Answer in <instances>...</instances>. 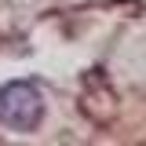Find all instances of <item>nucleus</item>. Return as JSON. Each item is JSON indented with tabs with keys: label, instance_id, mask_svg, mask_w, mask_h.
Returning <instances> with one entry per match:
<instances>
[{
	"label": "nucleus",
	"instance_id": "f257e3e1",
	"mask_svg": "<svg viewBox=\"0 0 146 146\" xmlns=\"http://www.w3.org/2000/svg\"><path fill=\"white\" fill-rule=\"evenodd\" d=\"M44 121V95L29 80H7L0 88V124L11 131H33Z\"/></svg>",
	"mask_w": 146,
	"mask_h": 146
}]
</instances>
